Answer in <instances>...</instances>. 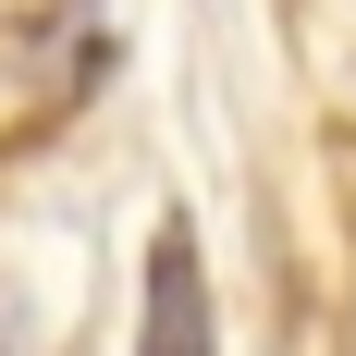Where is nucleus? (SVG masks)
<instances>
[{"label": "nucleus", "mask_w": 356, "mask_h": 356, "mask_svg": "<svg viewBox=\"0 0 356 356\" xmlns=\"http://www.w3.org/2000/svg\"><path fill=\"white\" fill-rule=\"evenodd\" d=\"M13 344H25V307H13V283H0V356H13Z\"/></svg>", "instance_id": "f03ea898"}, {"label": "nucleus", "mask_w": 356, "mask_h": 356, "mask_svg": "<svg viewBox=\"0 0 356 356\" xmlns=\"http://www.w3.org/2000/svg\"><path fill=\"white\" fill-rule=\"evenodd\" d=\"M136 356H221V332H209V270H197V234H184V221H160V234H147Z\"/></svg>", "instance_id": "f257e3e1"}]
</instances>
